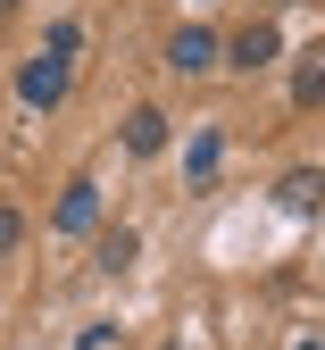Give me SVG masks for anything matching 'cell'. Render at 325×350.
I'll return each instance as SVG.
<instances>
[{
  "mask_svg": "<svg viewBox=\"0 0 325 350\" xmlns=\"http://www.w3.org/2000/svg\"><path fill=\"white\" fill-rule=\"evenodd\" d=\"M67 75H75V51H51V42H42V51L25 59V75H17V100L25 109H59L67 100Z\"/></svg>",
  "mask_w": 325,
  "mask_h": 350,
  "instance_id": "cell-1",
  "label": "cell"
},
{
  "mask_svg": "<svg viewBox=\"0 0 325 350\" xmlns=\"http://www.w3.org/2000/svg\"><path fill=\"white\" fill-rule=\"evenodd\" d=\"M167 67H175V75H209V67H217V33H209V25H183V33L167 42Z\"/></svg>",
  "mask_w": 325,
  "mask_h": 350,
  "instance_id": "cell-2",
  "label": "cell"
},
{
  "mask_svg": "<svg viewBox=\"0 0 325 350\" xmlns=\"http://www.w3.org/2000/svg\"><path fill=\"white\" fill-rule=\"evenodd\" d=\"M51 226H59V234H92V226H101V184H92V175H83V184H67V200H59Z\"/></svg>",
  "mask_w": 325,
  "mask_h": 350,
  "instance_id": "cell-3",
  "label": "cell"
},
{
  "mask_svg": "<svg viewBox=\"0 0 325 350\" xmlns=\"http://www.w3.org/2000/svg\"><path fill=\"white\" fill-rule=\"evenodd\" d=\"M125 150H133V159H159V150H167V117H159V109H133V117H125Z\"/></svg>",
  "mask_w": 325,
  "mask_h": 350,
  "instance_id": "cell-4",
  "label": "cell"
},
{
  "mask_svg": "<svg viewBox=\"0 0 325 350\" xmlns=\"http://www.w3.org/2000/svg\"><path fill=\"white\" fill-rule=\"evenodd\" d=\"M267 59H275V25H242V33H234V51H225V67H242V75L267 67Z\"/></svg>",
  "mask_w": 325,
  "mask_h": 350,
  "instance_id": "cell-5",
  "label": "cell"
},
{
  "mask_svg": "<svg viewBox=\"0 0 325 350\" xmlns=\"http://www.w3.org/2000/svg\"><path fill=\"white\" fill-rule=\"evenodd\" d=\"M284 208H292V217L325 208V175H317V167H292V175H284Z\"/></svg>",
  "mask_w": 325,
  "mask_h": 350,
  "instance_id": "cell-6",
  "label": "cell"
},
{
  "mask_svg": "<svg viewBox=\"0 0 325 350\" xmlns=\"http://www.w3.org/2000/svg\"><path fill=\"white\" fill-rule=\"evenodd\" d=\"M133 250H142V242H133V226H109V234H101V267H109V275L133 267Z\"/></svg>",
  "mask_w": 325,
  "mask_h": 350,
  "instance_id": "cell-7",
  "label": "cell"
},
{
  "mask_svg": "<svg viewBox=\"0 0 325 350\" xmlns=\"http://www.w3.org/2000/svg\"><path fill=\"white\" fill-rule=\"evenodd\" d=\"M217 150H225L217 134H192V175H217Z\"/></svg>",
  "mask_w": 325,
  "mask_h": 350,
  "instance_id": "cell-8",
  "label": "cell"
},
{
  "mask_svg": "<svg viewBox=\"0 0 325 350\" xmlns=\"http://www.w3.org/2000/svg\"><path fill=\"white\" fill-rule=\"evenodd\" d=\"M17 242H25V217H17V208H9V200H0V258H9V250H17Z\"/></svg>",
  "mask_w": 325,
  "mask_h": 350,
  "instance_id": "cell-9",
  "label": "cell"
},
{
  "mask_svg": "<svg viewBox=\"0 0 325 350\" xmlns=\"http://www.w3.org/2000/svg\"><path fill=\"white\" fill-rule=\"evenodd\" d=\"M300 100H309V109L325 100V67H309V75H300Z\"/></svg>",
  "mask_w": 325,
  "mask_h": 350,
  "instance_id": "cell-10",
  "label": "cell"
},
{
  "mask_svg": "<svg viewBox=\"0 0 325 350\" xmlns=\"http://www.w3.org/2000/svg\"><path fill=\"white\" fill-rule=\"evenodd\" d=\"M9 9H17V0H0V17H9Z\"/></svg>",
  "mask_w": 325,
  "mask_h": 350,
  "instance_id": "cell-11",
  "label": "cell"
},
{
  "mask_svg": "<svg viewBox=\"0 0 325 350\" xmlns=\"http://www.w3.org/2000/svg\"><path fill=\"white\" fill-rule=\"evenodd\" d=\"M175 350H183V342H175Z\"/></svg>",
  "mask_w": 325,
  "mask_h": 350,
  "instance_id": "cell-12",
  "label": "cell"
}]
</instances>
